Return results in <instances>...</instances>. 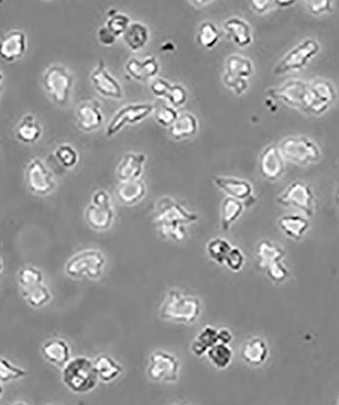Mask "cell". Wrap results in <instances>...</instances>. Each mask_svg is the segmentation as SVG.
<instances>
[{"label":"cell","instance_id":"obj_17","mask_svg":"<svg viewBox=\"0 0 339 405\" xmlns=\"http://www.w3.org/2000/svg\"><path fill=\"white\" fill-rule=\"evenodd\" d=\"M76 123L81 130L93 132L102 126L103 118L100 105L97 100H86L77 107Z\"/></svg>","mask_w":339,"mask_h":405},{"label":"cell","instance_id":"obj_2","mask_svg":"<svg viewBox=\"0 0 339 405\" xmlns=\"http://www.w3.org/2000/svg\"><path fill=\"white\" fill-rule=\"evenodd\" d=\"M201 312L200 298L175 289L167 292L159 309L161 319L179 324H193L200 319Z\"/></svg>","mask_w":339,"mask_h":405},{"label":"cell","instance_id":"obj_13","mask_svg":"<svg viewBox=\"0 0 339 405\" xmlns=\"http://www.w3.org/2000/svg\"><path fill=\"white\" fill-rule=\"evenodd\" d=\"M25 180L29 189L36 195H48L55 189L54 177L39 158L33 159L28 165Z\"/></svg>","mask_w":339,"mask_h":405},{"label":"cell","instance_id":"obj_45","mask_svg":"<svg viewBox=\"0 0 339 405\" xmlns=\"http://www.w3.org/2000/svg\"><path fill=\"white\" fill-rule=\"evenodd\" d=\"M187 90L184 86H180V84H175V86H171L169 93H168L166 100L169 102L171 107H182L187 102Z\"/></svg>","mask_w":339,"mask_h":405},{"label":"cell","instance_id":"obj_5","mask_svg":"<svg viewBox=\"0 0 339 405\" xmlns=\"http://www.w3.org/2000/svg\"><path fill=\"white\" fill-rule=\"evenodd\" d=\"M285 160L298 165H308L316 163L321 158L319 146L304 136L287 137L278 145Z\"/></svg>","mask_w":339,"mask_h":405},{"label":"cell","instance_id":"obj_11","mask_svg":"<svg viewBox=\"0 0 339 405\" xmlns=\"http://www.w3.org/2000/svg\"><path fill=\"white\" fill-rule=\"evenodd\" d=\"M154 110V105L151 104H133L121 107L107 126V137H113L125 126L140 123L153 113Z\"/></svg>","mask_w":339,"mask_h":405},{"label":"cell","instance_id":"obj_25","mask_svg":"<svg viewBox=\"0 0 339 405\" xmlns=\"http://www.w3.org/2000/svg\"><path fill=\"white\" fill-rule=\"evenodd\" d=\"M241 357L250 366H260L268 360V346L263 339H249L241 348Z\"/></svg>","mask_w":339,"mask_h":405},{"label":"cell","instance_id":"obj_16","mask_svg":"<svg viewBox=\"0 0 339 405\" xmlns=\"http://www.w3.org/2000/svg\"><path fill=\"white\" fill-rule=\"evenodd\" d=\"M285 161L278 146L270 145L259 158V170L265 179L277 180L284 175Z\"/></svg>","mask_w":339,"mask_h":405},{"label":"cell","instance_id":"obj_46","mask_svg":"<svg viewBox=\"0 0 339 405\" xmlns=\"http://www.w3.org/2000/svg\"><path fill=\"white\" fill-rule=\"evenodd\" d=\"M171 86L172 84L168 83L165 79H156L151 83V91L156 97L166 98Z\"/></svg>","mask_w":339,"mask_h":405},{"label":"cell","instance_id":"obj_34","mask_svg":"<svg viewBox=\"0 0 339 405\" xmlns=\"http://www.w3.org/2000/svg\"><path fill=\"white\" fill-rule=\"evenodd\" d=\"M22 293L25 300L33 308L44 307L52 300L50 289L44 284L37 286V287Z\"/></svg>","mask_w":339,"mask_h":405},{"label":"cell","instance_id":"obj_39","mask_svg":"<svg viewBox=\"0 0 339 405\" xmlns=\"http://www.w3.org/2000/svg\"><path fill=\"white\" fill-rule=\"evenodd\" d=\"M280 227L285 233L292 237L299 238L307 230L308 222L299 216H285L280 220Z\"/></svg>","mask_w":339,"mask_h":405},{"label":"cell","instance_id":"obj_41","mask_svg":"<svg viewBox=\"0 0 339 405\" xmlns=\"http://www.w3.org/2000/svg\"><path fill=\"white\" fill-rule=\"evenodd\" d=\"M130 23H132L130 18L127 16L117 13L116 11H111L105 25L116 38H118V37L123 36Z\"/></svg>","mask_w":339,"mask_h":405},{"label":"cell","instance_id":"obj_26","mask_svg":"<svg viewBox=\"0 0 339 405\" xmlns=\"http://www.w3.org/2000/svg\"><path fill=\"white\" fill-rule=\"evenodd\" d=\"M146 184L142 180L120 182L116 191L117 198L126 206L139 203L146 196Z\"/></svg>","mask_w":339,"mask_h":405},{"label":"cell","instance_id":"obj_28","mask_svg":"<svg viewBox=\"0 0 339 405\" xmlns=\"http://www.w3.org/2000/svg\"><path fill=\"white\" fill-rule=\"evenodd\" d=\"M96 370H97L99 380L105 383H110L116 380L122 374V365L119 364L114 358L108 355H100L93 360Z\"/></svg>","mask_w":339,"mask_h":405},{"label":"cell","instance_id":"obj_49","mask_svg":"<svg viewBox=\"0 0 339 405\" xmlns=\"http://www.w3.org/2000/svg\"><path fill=\"white\" fill-rule=\"evenodd\" d=\"M273 4H275V2H271L270 0H263V1L254 0V1L250 2V6H251L255 13H260V15L270 11Z\"/></svg>","mask_w":339,"mask_h":405},{"label":"cell","instance_id":"obj_19","mask_svg":"<svg viewBox=\"0 0 339 405\" xmlns=\"http://www.w3.org/2000/svg\"><path fill=\"white\" fill-rule=\"evenodd\" d=\"M214 182L217 188L224 192L226 195L241 202L248 203L253 199V188L246 180L217 177H214Z\"/></svg>","mask_w":339,"mask_h":405},{"label":"cell","instance_id":"obj_48","mask_svg":"<svg viewBox=\"0 0 339 405\" xmlns=\"http://www.w3.org/2000/svg\"><path fill=\"white\" fill-rule=\"evenodd\" d=\"M97 37L100 43L105 46L113 45L117 39L116 37L107 29L106 25L100 28L99 30H98Z\"/></svg>","mask_w":339,"mask_h":405},{"label":"cell","instance_id":"obj_10","mask_svg":"<svg viewBox=\"0 0 339 405\" xmlns=\"http://www.w3.org/2000/svg\"><path fill=\"white\" fill-rule=\"evenodd\" d=\"M338 97L332 83L324 79L309 83L307 102L304 113L310 115L324 114Z\"/></svg>","mask_w":339,"mask_h":405},{"label":"cell","instance_id":"obj_51","mask_svg":"<svg viewBox=\"0 0 339 405\" xmlns=\"http://www.w3.org/2000/svg\"><path fill=\"white\" fill-rule=\"evenodd\" d=\"M189 4H193V6L197 8H203L205 6L212 4L210 1H190Z\"/></svg>","mask_w":339,"mask_h":405},{"label":"cell","instance_id":"obj_1","mask_svg":"<svg viewBox=\"0 0 339 405\" xmlns=\"http://www.w3.org/2000/svg\"><path fill=\"white\" fill-rule=\"evenodd\" d=\"M154 223L163 238L182 241L187 236L186 226L195 223L198 216L169 196L156 203L154 215Z\"/></svg>","mask_w":339,"mask_h":405},{"label":"cell","instance_id":"obj_7","mask_svg":"<svg viewBox=\"0 0 339 405\" xmlns=\"http://www.w3.org/2000/svg\"><path fill=\"white\" fill-rule=\"evenodd\" d=\"M319 51L320 44L318 43L317 40H304L289 53L285 54V57L273 69V74L275 76H282L289 72L301 70V68L307 66L308 63L319 53Z\"/></svg>","mask_w":339,"mask_h":405},{"label":"cell","instance_id":"obj_54","mask_svg":"<svg viewBox=\"0 0 339 405\" xmlns=\"http://www.w3.org/2000/svg\"><path fill=\"white\" fill-rule=\"evenodd\" d=\"M11 405H27L25 404V402L23 401H16L15 402V404H13Z\"/></svg>","mask_w":339,"mask_h":405},{"label":"cell","instance_id":"obj_50","mask_svg":"<svg viewBox=\"0 0 339 405\" xmlns=\"http://www.w3.org/2000/svg\"><path fill=\"white\" fill-rule=\"evenodd\" d=\"M233 341V334L228 329H219V343L224 345H229Z\"/></svg>","mask_w":339,"mask_h":405},{"label":"cell","instance_id":"obj_22","mask_svg":"<svg viewBox=\"0 0 339 405\" xmlns=\"http://www.w3.org/2000/svg\"><path fill=\"white\" fill-rule=\"evenodd\" d=\"M27 48L25 35L21 30H11L0 40V57L13 61L22 57Z\"/></svg>","mask_w":339,"mask_h":405},{"label":"cell","instance_id":"obj_36","mask_svg":"<svg viewBox=\"0 0 339 405\" xmlns=\"http://www.w3.org/2000/svg\"><path fill=\"white\" fill-rule=\"evenodd\" d=\"M282 257L280 250L270 241H263L257 247V257L259 266L263 269H268L272 264H277Z\"/></svg>","mask_w":339,"mask_h":405},{"label":"cell","instance_id":"obj_3","mask_svg":"<svg viewBox=\"0 0 339 405\" xmlns=\"http://www.w3.org/2000/svg\"><path fill=\"white\" fill-rule=\"evenodd\" d=\"M62 382L76 394H85L95 389L99 376L93 360L83 356L71 358L62 369Z\"/></svg>","mask_w":339,"mask_h":405},{"label":"cell","instance_id":"obj_58","mask_svg":"<svg viewBox=\"0 0 339 405\" xmlns=\"http://www.w3.org/2000/svg\"><path fill=\"white\" fill-rule=\"evenodd\" d=\"M338 405H339V399H338Z\"/></svg>","mask_w":339,"mask_h":405},{"label":"cell","instance_id":"obj_44","mask_svg":"<svg viewBox=\"0 0 339 405\" xmlns=\"http://www.w3.org/2000/svg\"><path fill=\"white\" fill-rule=\"evenodd\" d=\"M245 255L243 254L242 250L238 247H231L230 252L226 255V261H224V264H226V268L231 271H240L244 268Z\"/></svg>","mask_w":339,"mask_h":405},{"label":"cell","instance_id":"obj_30","mask_svg":"<svg viewBox=\"0 0 339 405\" xmlns=\"http://www.w3.org/2000/svg\"><path fill=\"white\" fill-rule=\"evenodd\" d=\"M149 29H147L146 25L139 22L130 23V27L123 35L126 45L134 52L142 50L149 42Z\"/></svg>","mask_w":339,"mask_h":405},{"label":"cell","instance_id":"obj_9","mask_svg":"<svg viewBox=\"0 0 339 405\" xmlns=\"http://www.w3.org/2000/svg\"><path fill=\"white\" fill-rule=\"evenodd\" d=\"M43 84L56 104L65 105L69 100L74 76L62 65H52L44 74Z\"/></svg>","mask_w":339,"mask_h":405},{"label":"cell","instance_id":"obj_12","mask_svg":"<svg viewBox=\"0 0 339 405\" xmlns=\"http://www.w3.org/2000/svg\"><path fill=\"white\" fill-rule=\"evenodd\" d=\"M309 83L301 79H289L282 86L270 88L268 95L275 100L304 112L307 102Z\"/></svg>","mask_w":339,"mask_h":405},{"label":"cell","instance_id":"obj_31","mask_svg":"<svg viewBox=\"0 0 339 405\" xmlns=\"http://www.w3.org/2000/svg\"><path fill=\"white\" fill-rule=\"evenodd\" d=\"M244 210V203L226 196L221 208V225L224 231H230L233 224L239 219Z\"/></svg>","mask_w":339,"mask_h":405},{"label":"cell","instance_id":"obj_8","mask_svg":"<svg viewBox=\"0 0 339 405\" xmlns=\"http://www.w3.org/2000/svg\"><path fill=\"white\" fill-rule=\"evenodd\" d=\"M146 374L154 382H177L180 375V360L173 353L156 351L149 356Z\"/></svg>","mask_w":339,"mask_h":405},{"label":"cell","instance_id":"obj_18","mask_svg":"<svg viewBox=\"0 0 339 405\" xmlns=\"http://www.w3.org/2000/svg\"><path fill=\"white\" fill-rule=\"evenodd\" d=\"M41 353L47 362L63 369L71 360V348L62 339H51L42 345Z\"/></svg>","mask_w":339,"mask_h":405},{"label":"cell","instance_id":"obj_37","mask_svg":"<svg viewBox=\"0 0 339 405\" xmlns=\"http://www.w3.org/2000/svg\"><path fill=\"white\" fill-rule=\"evenodd\" d=\"M43 273L35 266H25L18 274V282L22 292L43 284Z\"/></svg>","mask_w":339,"mask_h":405},{"label":"cell","instance_id":"obj_57","mask_svg":"<svg viewBox=\"0 0 339 405\" xmlns=\"http://www.w3.org/2000/svg\"><path fill=\"white\" fill-rule=\"evenodd\" d=\"M173 405H179V404H173Z\"/></svg>","mask_w":339,"mask_h":405},{"label":"cell","instance_id":"obj_43","mask_svg":"<svg viewBox=\"0 0 339 405\" xmlns=\"http://www.w3.org/2000/svg\"><path fill=\"white\" fill-rule=\"evenodd\" d=\"M178 116H179V114L171 105H163V107H159L156 111V114H154V118H156V123L159 125L169 128L177 120Z\"/></svg>","mask_w":339,"mask_h":405},{"label":"cell","instance_id":"obj_14","mask_svg":"<svg viewBox=\"0 0 339 405\" xmlns=\"http://www.w3.org/2000/svg\"><path fill=\"white\" fill-rule=\"evenodd\" d=\"M313 196L312 189L307 184L301 182H294L289 184L287 189L277 198V202L287 207L298 208L307 213L308 215L313 212Z\"/></svg>","mask_w":339,"mask_h":405},{"label":"cell","instance_id":"obj_32","mask_svg":"<svg viewBox=\"0 0 339 405\" xmlns=\"http://www.w3.org/2000/svg\"><path fill=\"white\" fill-rule=\"evenodd\" d=\"M41 134V126L31 114L25 115L16 128V137L23 142L33 143L37 141Z\"/></svg>","mask_w":339,"mask_h":405},{"label":"cell","instance_id":"obj_53","mask_svg":"<svg viewBox=\"0 0 339 405\" xmlns=\"http://www.w3.org/2000/svg\"><path fill=\"white\" fill-rule=\"evenodd\" d=\"M2 269H4V264H2L1 257H0V274H1Z\"/></svg>","mask_w":339,"mask_h":405},{"label":"cell","instance_id":"obj_38","mask_svg":"<svg viewBox=\"0 0 339 405\" xmlns=\"http://www.w3.org/2000/svg\"><path fill=\"white\" fill-rule=\"evenodd\" d=\"M219 38L221 35L214 23L210 22L201 23L196 37L200 46L205 49H212L219 43Z\"/></svg>","mask_w":339,"mask_h":405},{"label":"cell","instance_id":"obj_29","mask_svg":"<svg viewBox=\"0 0 339 405\" xmlns=\"http://www.w3.org/2000/svg\"><path fill=\"white\" fill-rule=\"evenodd\" d=\"M217 344H219V329L212 325H207L193 339L191 352L196 357H202Z\"/></svg>","mask_w":339,"mask_h":405},{"label":"cell","instance_id":"obj_33","mask_svg":"<svg viewBox=\"0 0 339 405\" xmlns=\"http://www.w3.org/2000/svg\"><path fill=\"white\" fill-rule=\"evenodd\" d=\"M207 355L212 366L219 370L226 369L230 366L231 360H233L231 348L229 345H224V344H217L208 351Z\"/></svg>","mask_w":339,"mask_h":405},{"label":"cell","instance_id":"obj_56","mask_svg":"<svg viewBox=\"0 0 339 405\" xmlns=\"http://www.w3.org/2000/svg\"><path fill=\"white\" fill-rule=\"evenodd\" d=\"M338 202H339V189H338Z\"/></svg>","mask_w":339,"mask_h":405},{"label":"cell","instance_id":"obj_21","mask_svg":"<svg viewBox=\"0 0 339 405\" xmlns=\"http://www.w3.org/2000/svg\"><path fill=\"white\" fill-rule=\"evenodd\" d=\"M125 70L132 78L144 83L151 81L159 74L160 64L154 56H149L142 60L132 58L126 63Z\"/></svg>","mask_w":339,"mask_h":405},{"label":"cell","instance_id":"obj_55","mask_svg":"<svg viewBox=\"0 0 339 405\" xmlns=\"http://www.w3.org/2000/svg\"><path fill=\"white\" fill-rule=\"evenodd\" d=\"M2 393H4V388H2V386L0 385V397H2Z\"/></svg>","mask_w":339,"mask_h":405},{"label":"cell","instance_id":"obj_40","mask_svg":"<svg viewBox=\"0 0 339 405\" xmlns=\"http://www.w3.org/2000/svg\"><path fill=\"white\" fill-rule=\"evenodd\" d=\"M27 376V371L16 366L6 358L0 357V383H9L21 380Z\"/></svg>","mask_w":339,"mask_h":405},{"label":"cell","instance_id":"obj_42","mask_svg":"<svg viewBox=\"0 0 339 405\" xmlns=\"http://www.w3.org/2000/svg\"><path fill=\"white\" fill-rule=\"evenodd\" d=\"M55 158L58 163L67 168H74L79 161V154L74 147L69 144H62L56 148Z\"/></svg>","mask_w":339,"mask_h":405},{"label":"cell","instance_id":"obj_20","mask_svg":"<svg viewBox=\"0 0 339 405\" xmlns=\"http://www.w3.org/2000/svg\"><path fill=\"white\" fill-rule=\"evenodd\" d=\"M146 156L144 153H126L121 159L117 168V177L119 182H130V180H139L144 172Z\"/></svg>","mask_w":339,"mask_h":405},{"label":"cell","instance_id":"obj_35","mask_svg":"<svg viewBox=\"0 0 339 405\" xmlns=\"http://www.w3.org/2000/svg\"><path fill=\"white\" fill-rule=\"evenodd\" d=\"M230 241L224 238L216 237L208 241L207 245V252L210 259L216 262L219 264H224L226 255L229 254L231 250Z\"/></svg>","mask_w":339,"mask_h":405},{"label":"cell","instance_id":"obj_6","mask_svg":"<svg viewBox=\"0 0 339 405\" xmlns=\"http://www.w3.org/2000/svg\"><path fill=\"white\" fill-rule=\"evenodd\" d=\"M86 223L93 230H108L113 225L115 211L112 205L111 196L104 189L95 192L92 196V204L86 209Z\"/></svg>","mask_w":339,"mask_h":405},{"label":"cell","instance_id":"obj_27","mask_svg":"<svg viewBox=\"0 0 339 405\" xmlns=\"http://www.w3.org/2000/svg\"><path fill=\"white\" fill-rule=\"evenodd\" d=\"M197 131L198 121L196 117L191 113H182L171 126L169 134L173 139L182 140L193 137Z\"/></svg>","mask_w":339,"mask_h":405},{"label":"cell","instance_id":"obj_52","mask_svg":"<svg viewBox=\"0 0 339 405\" xmlns=\"http://www.w3.org/2000/svg\"><path fill=\"white\" fill-rule=\"evenodd\" d=\"M275 4H277V6H284V8H285V6H292V4H294V1H287V2L277 1L275 2Z\"/></svg>","mask_w":339,"mask_h":405},{"label":"cell","instance_id":"obj_15","mask_svg":"<svg viewBox=\"0 0 339 405\" xmlns=\"http://www.w3.org/2000/svg\"><path fill=\"white\" fill-rule=\"evenodd\" d=\"M91 81L96 90L103 97L120 100L123 97L122 86L107 69L104 61L100 60L98 66L91 74Z\"/></svg>","mask_w":339,"mask_h":405},{"label":"cell","instance_id":"obj_4","mask_svg":"<svg viewBox=\"0 0 339 405\" xmlns=\"http://www.w3.org/2000/svg\"><path fill=\"white\" fill-rule=\"evenodd\" d=\"M107 259L99 250L90 248L76 252L65 264V273L74 278L98 280L104 274Z\"/></svg>","mask_w":339,"mask_h":405},{"label":"cell","instance_id":"obj_24","mask_svg":"<svg viewBox=\"0 0 339 405\" xmlns=\"http://www.w3.org/2000/svg\"><path fill=\"white\" fill-rule=\"evenodd\" d=\"M224 30L236 45L243 48L249 46L253 41L252 29L249 23L238 16H234L226 20L224 23Z\"/></svg>","mask_w":339,"mask_h":405},{"label":"cell","instance_id":"obj_47","mask_svg":"<svg viewBox=\"0 0 339 405\" xmlns=\"http://www.w3.org/2000/svg\"><path fill=\"white\" fill-rule=\"evenodd\" d=\"M309 11L314 15H322V13L331 11L332 8V4L331 1H310L308 2Z\"/></svg>","mask_w":339,"mask_h":405},{"label":"cell","instance_id":"obj_23","mask_svg":"<svg viewBox=\"0 0 339 405\" xmlns=\"http://www.w3.org/2000/svg\"><path fill=\"white\" fill-rule=\"evenodd\" d=\"M253 63L245 56L233 54L226 60L224 81H241L253 76Z\"/></svg>","mask_w":339,"mask_h":405}]
</instances>
